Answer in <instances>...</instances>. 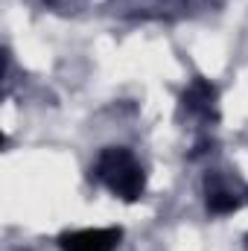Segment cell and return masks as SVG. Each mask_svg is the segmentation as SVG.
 I'll return each instance as SVG.
<instances>
[{
	"label": "cell",
	"instance_id": "2",
	"mask_svg": "<svg viewBox=\"0 0 248 251\" xmlns=\"http://www.w3.org/2000/svg\"><path fill=\"white\" fill-rule=\"evenodd\" d=\"M123 240V228H85V231H67L59 237L64 251H117Z\"/></svg>",
	"mask_w": 248,
	"mask_h": 251
},
{
	"label": "cell",
	"instance_id": "3",
	"mask_svg": "<svg viewBox=\"0 0 248 251\" xmlns=\"http://www.w3.org/2000/svg\"><path fill=\"white\" fill-rule=\"evenodd\" d=\"M187 111L201 114V117H216V88L204 79H196L184 94Z\"/></svg>",
	"mask_w": 248,
	"mask_h": 251
},
{
	"label": "cell",
	"instance_id": "4",
	"mask_svg": "<svg viewBox=\"0 0 248 251\" xmlns=\"http://www.w3.org/2000/svg\"><path fill=\"white\" fill-rule=\"evenodd\" d=\"M240 207V201L228 193V190H210L207 193V210L210 213H231V210H237Z\"/></svg>",
	"mask_w": 248,
	"mask_h": 251
},
{
	"label": "cell",
	"instance_id": "1",
	"mask_svg": "<svg viewBox=\"0 0 248 251\" xmlns=\"http://www.w3.org/2000/svg\"><path fill=\"white\" fill-rule=\"evenodd\" d=\"M97 178L123 201H137L146 190V173L123 146H108L97 158Z\"/></svg>",
	"mask_w": 248,
	"mask_h": 251
}]
</instances>
